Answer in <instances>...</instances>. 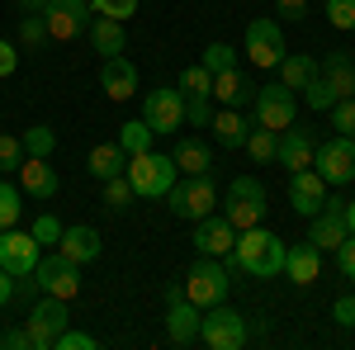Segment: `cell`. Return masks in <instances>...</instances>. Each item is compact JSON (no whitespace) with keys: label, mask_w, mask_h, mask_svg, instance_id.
<instances>
[{"label":"cell","mask_w":355,"mask_h":350,"mask_svg":"<svg viewBox=\"0 0 355 350\" xmlns=\"http://www.w3.org/2000/svg\"><path fill=\"white\" fill-rule=\"evenodd\" d=\"M284 251L289 246L279 242L266 227H246L237 232V246L227 251V274H251V279H275L284 270Z\"/></svg>","instance_id":"cell-1"},{"label":"cell","mask_w":355,"mask_h":350,"mask_svg":"<svg viewBox=\"0 0 355 350\" xmlns=\"http://www.w3.org/2000/svg\"><path fill=\"white\" fill-rule=\"evenodd\" d=\"M128 180H133V194L137 199H166V189L180 180V166L171 152H133L128 157V170H123Z\"/></svg>","instance_id":"cell-2"},{"label":"cell","mask_w":355,"mask_h":350,"mask_svg":"<svg viewBox=\"0 0 355 350\" xmlns=\"http://www.w3.org/2000/svg\"><path fill=\"white\" fill-rule=\"evenodd\" d=\"M166 209H171L175 218H190V222L218 213V185H214V170H209V175H185V180H175V185L166 189Z\"/></svg>","instance_id":"cell-3"},{"label":"cell","mask_w":355,"mask_h":350,"mask_svg":"<svg viewBox=\"0 0 355 350\" xmlns=\"http://www.w3.org/2000/svg\"><path fill=\"white\" fill-rule=\"evenodd\" d=\"M266 185L256 180V175H237L232 185H227V204H223V218L237 227V232H246V227H261L266 222Z\"/></svg>","instance_id":"cell-4"},{"label":"cell","mask_w":355,"mask_h":350,"mask_svg":"<svg viewBox=\"0 0 355 350\" xmlns=\"http://www.w3.org/2000/svg\"><path fill=\"white\" fill-rule=\"evenodd\" d=\"M71 326V313H67V298H53V294H38L28 303V317H24V331L33 350H53L57 336Z\"/></svg>","instance_id":"cell-5"},{"label":"cell","mask_w":355,"mask_h":350,"mask_svg":"<svg viewBox=\"0 0 355 350\" xmlns=\"http://www.w3.org/2000/svg\"><path fill=\"white\" fill-rule=\"evenodd\" d=\"M199 341L209 350H242L246 341H251V331H246V317L237 308L214 303V308H204V317H199Z\"/></svg>","instance_id":"cell-6"},{"label":"cell","mask_w":355,"mask_h":350,"mask_svg":"<svg viewBox=\"0 0 355 350\" xmlns=\"http://www.w3.org/2000/svg\"><path fill=\"white\" fill-rule=\"evenodd\" d=\"M142 119H147V128L152 133H180L185 128V95H180V85H152L147 95H142Z\"/></svg>","instance_id":"cell-7"},{"label":"cell","mask_w":355,"mask_h":350,"mask_svg":"<svg viewBox=\"0 0 355 350\" xmlns=\"http://www.w3.org/2000/svg\"><path fill=\"white\" fill-rule=\"evenodd\" d=\"M256 123L261 128H270V133H284L289 123H294V114H299V100H294V90L284 81H270V85H256Z\"/></svg>","instance_id":"cell-8"},{"label":"cell","mask_w":355,"mask_h":350,"mask_svg":"<svg viewBox=\"0 0 355 350\" xmlns=\"http://www.w3.org/2000/svg\"><path fill=\"white\" fill-rule=\"evenodd\" d=\"M95 19L90 0H48L43 5V24H48V38L53 43H76Z\"/></svg>","instance_id":"cell-9"},{"label":"cell","mask_w":355,"mask_h":350,"mask_svg":"<svg viewBox=\"0 0 355 350\" xmlns=\"http://www.w3.org/2000/svg\"><path fill=\"white\" fill-rule=\"evenodd\" d=\"M185 284V298H190L194 308H214V303H223L227 298V265H218V256H204L199 265H190V274L180 279Z\"/></svg>","instance_id":"cell-10"},{"label":"cell","mask_w":355,"mask_h":350,"mask_svg":"<svg viewBox=\"0 0 355 350\" xmlns=\"http://www.w3.org/2000/svg\"><path fill=\"white\" fill-rule=\"evenodd\" d=\"M313 170H318L327 185H351L355 180V137L336 133V137H327V142H318Z\"/></svg>","instance_id":"cell-11"},{"label":"cell","mask_w":355,"mask_h":350,"mask_svg":"<svg viewBox=\"0 0 355 350\" xmlns=\"http://www.w3.org/2000/svg\"><path fill=\"white\" fill-rule=\"evenodd\" d=\"M33 279H38V289H43V294L67 298V303L81 294V265H76V261H67L62 251L43 256V261L33 265Z\"/></svg>","instance_id":"cell-12"},{"label":"cell","mask_w":355,"mask_h":350,"mask_svg":"<svg viewBox=\"0 0 355 350\" xmlns=\"http://www.w3.org/2000/svg\"><path fill=\"white\" fill-rule=\"evenodd\" d=\"M242 53L251 57V67H261V71L279 67V57L289 53V48H284V28L275 24V19H251V24H246Z\"/></svg>","instance_id":"cell-13"},{"label":"cell","mask_w":355,"mask_h":350,"mask_svg":"<svg viewBox=\"0 0 355 350\" xmlns=\"http://www.w3.org/2000/svg\"><path fill=\"white\" fill-rule=\"evenodd\" d=\"M346 237H351V232H346V204L327 194V199H322V209H318L313 222H308V242L318 246V251H336Z\"/></svg>","instance_id":"cell-14"},{"label":"cell","mask_w":355,"mask_h":350,"mask_svg":"<svg viewBox=\"0 0 355 350\" xmlns=\"http://www.w3.org/2000/svg\"><path fill=\"white\" fill-rule=\"evenodd\" d=\"M322 199H327V180L313 170V166H303V170H289V209L299 218H313L322 209Z\"/></svg>","instance_id":"cell-15"},{"label":"cell","mask_w":355,"mask_h":350,"mask_svg":"<svg viewBox=\"0 0 355 350\" xmlns=\"http://www.w3.org/2000/svg\"><path fill=\"white\" fill-rule=\"evenodd\" d=\"M33 265H38V242H33V232L5 227V232H0V270H10V274L19 279V274H33Z\"/></svg>","instance_id":"cell-16"},{"label":"cell","mask_w":355,"mask_h":350,"mask_svg":"<svg viewBox=\"0 0 355 350\" xmlns=\"http://www.w3.org/2000/svg\"><path fill=\"white\" fill-rule=\"evenodd\" d=\"M313 152H318V137L308 133V128H284V133H275V161L284 166V170H303V166H313Z\"/></svg>","instance_id":"cell-17"},{"label":"cell","mask_w":355,"mask_h":350,"mask_svg":"<svg viewBox=\"0 0 355 350\" xmlns=\"http://www.w3.org/2000/svg\"><path fill=\"white\" fill-rule=\"evenodd\" d=\"M199 317H204V308H194L190 298H171L166 303V341L171 346H194L199 341Z\"/></svg>","instance_id":"cell-18"},{"label":"cell","mask_w":355,"mask_h":350,"mask_svg":"<svg viewBox=\"0 0 355 350\" xmlns=\"http://www.w3.org/2000/svg\"><path fill=\"white\" fill-rule=\"evenodd\" d=\"M194 246H199V256H227V251L237 246V227L223 213L199 218V222H194Z\"/></svg>","instance_id":"cell-19"},{"label":"cell","mask_w":355,"mask_h":350,"mask_svg":"<svg viewBox=\"0 0 355 350\" xmlns=\"http://www.w3.org/2000/svg\"><path fill=\"white\" fill-rule=\"evenodd\" d=\"M100 90L110 95L114 105H123V100H133L137 95V67L128 57H105V67H100Z\"/></svg>","instance_id":"cell-20"},{"label":"cell","mask_w":355,"mask_h":350,"mask_svg":"<svg viewBox=\"0 0 355 350\" xmlns=\"http://www.w3.org/2000/svg\"><path fill=\"white\" fill-rule=\"evenodd\" d=\"M57 251H62L67 261H76V265H90V261L105 251V242H100V232H95L90 222H76V227H62Z\"/></svg>","instance_id":"cell-21"},{"label":"cell","mask_w":355,"mask_h":350,"mask_svg":"<svg viewBox=\"0 0 355 350\" xmlns=\"http://www.w3.org/2000/svg\"><path fill=\"white\" fill-rule=\"evenodd\" d=\"M15 175H19V189L33 194V199H53L57 194V170L48 166V157H24Z\"/></svg>","instance_id":"cell-22"},{"label":"cell","mask_w":355,"mask_h":350,"mask_svg":"<svg viewBox=\"0 0 355 350\" xmlns=\"http://www.w3.org/2000/svg\"><path fill=\"white\" fill-rule=\"evenodd\" d=\"M284 274L294 279V284H318V274H322V251L313 242H299V246H289L284 251Z\"/></svg>","instance_id":"cell-23"},{"label":"cell","mask_w":355,"mask_h":350,"mask_svg":"<svg viewBox=\"0 0 355 350\" xmlns=\"http://www.w3.org/2000/svg\"><path fill=\"white\" fill-rule=\"evenodd\" d=\"M209 128H214V137H218V147L237 152V147H246V133L256 128V119H246L242 109H218Z\"/></svg>","instance_id":"cell-24"},{"label":"cell","mask_w":355,"mask_h":350,"mask_svg":"<svg viewBox=\"0 0 355 350\" xmlns=\"http://www.w3.org/2000/svg\"><path fill=\"white\" fill-rule=\"evenodd\" d=\"M85 170L105 185V180H114V175H123V170H128V152H123L119 142H95V147H90V157H85Z\"/></svg>","instance_id":"cell-25"},{"label":"cell","mask_w":355,"mask_h":350,"mask_svg":"<svg viewBox=\"0 0 355 350\" xmlns=\"http://www.w3.org/2000/svg\"><path fill=\"white\" fill-rule=\"evenodd\" d=\"M85 38H90V48L100 57H119L128 48V33H123V19H105V15H95L90 28H85Z\"/></svg>","instance_id":"cell-26"},{"label":"cell","mask_w":355,"mask_h":350,"mask_svg":"<svg viewBox=\"0 0 355 350\" xmlns=\"http://www.w3.org/2000/svg\"><path fill=\"white\" fill-rule=\"evenodd\" d=\"M251 95H256V85L246 81L237 67H232V71H218V76H214V100H218L223 109H242L246 100H251Z\"/></svg>","instance_id":"cell-27"},{"label":"cell","mask_w":355,"mask_h":350,"mask_svg":"<svg viewBox=\"0 0 355 350\" xmlns=\"http://www.w3.org/2000/svg\"><path fill=\"white\" fill-rule=\"evenodd\" d=\"M171 157L180 166V175H209V170H214V152H209L199 137H180Z\"/></svg>","instance_id":"cell-28"},{"label":"cell","mask_w":355,"mask_h":350,"mask_svg":"<svg viewBox=\"0 0 355 350\" xmlns=\"http://www.w3.org/2000/svg\"><path fill=\"white\" fill-rule=\"evenodd\" d=\"M318 76L336 90V100H346V95H355V62L346 53H327V62L318 67Z\"/></svg>","instance_id":"cell-29"},{"label":"cell","mask_w":355,"mask_h":350,"mask_svg":"<svg viewBox=\"0 0 355 350\" xmlns=\"http://www.w3.org/2000/svg\"><path fill=\"white\" fill-rule=\"evenodd\" d=\"M318 76V62L308 53H284L279 57V81L289 85V90H303V85Z\"/></svg>","instance_id":"cell-30"},{"label":"cell","mask_w":355,"mask_h":350,"mask_svg":"<svg viewBox=\"0 0 355 350\" xmlns=\"http://www.w3.org/2000/svg\"><path fill=\"white\" fill-rule=\"evenodd\" d=\"M175 85H180V95H185V100H214V71H209L204 62H194V67H185Z\"/></svg>","instance_id":"cell-31"},{"label":"cell","mask_w":355,"mask_h":350,"mask_svg":"<svg viewBox=\"0 0 355 350\" xmlns=\"http://www.w3.org/2000/svg\"><path fill=\"white\" fill-rule=\"evenodd\" d=\"M152 128H147V119H128V123H119V147L133 157V152H147L152 147Z\"/></svg>","instance_id":"cell-32"},{"label":"cell","mask_w":355,"mask_h":350,"mask_svg":"<svg viewBox=\"0 0 355 350\" xmlns=\"http://www.w3.org/2000/svg\"><path fill=\"white\" fill-rule=\"evenodd\" d=\"M19 213H24V189L10 185V180L0 175V232H5V227H15Z\"/></svg>","instance_id":"cell-33"},{"label":"cell","mask_w":355,"mask_h":350,"mask_svg":"<svg viewBox=\"0 0 355 350\" xmlns=\"http://www.w3.org/2000/svg\"><path fill=\"white\" fill-rule=\"evenodd\" d=\"M133 180H128V175H114V180H105V209H110V213H128V209H133Z\"/></svg>","instance_id":"cell-34"},{"label":"cell","mask_w":355,"mask_h":350,"mask_svg":"<svg viewBox=\"0 0 355 350\" xmlns=\"http://www.w3.org/2000/svg\"><path fill=\"white\" fill-rule=\"evenodd\" d=\"M24 157H53V147H57V133L48 128V123H33V128H24Z\"/></svg>","instance_id":"cell-35"},{"label":"cell","mask_w":355,"mask_h":350,"mask_svg":"<svg viewBox=\"0 0 355 350\" xmlns=\"http://www.w3.org/2000/svg\"><path fill=\"white\" fill-rule=\"evenodd\" d=\"M199 62H204L214 76H218V71H232V67H237V48H232V43H209Z\"/></svg>","instance_id":"cell-36"},{"label":"cell","mask_w":355,"mask_h":350,"mask_svg":"<svg viewBox=\"0 0 355 350\" xmlns=\"http://www.w3.org/2000/svg\"><path fill=\"white\" fill-rule=\"evenodd\" d=\"M246 152H251V161H261V166H266V161H275V133L256 123V128L246 133Z\"/></svg>","instance_id":"cell-37"},{"label":"cell","mask_w":355,"mask_h":350,"mask_svg":"<svg viewBox=\"0 0 355 350\" xmlns=\"http://www.w3.org/2000/svg\"><path fill=\"white\" fill-rule=\"evenodd\" d=\"M19 43H24V48H43V43H53V38H48V24H43V15H24V19H19Z\"/></svg>","instance_id":"cell-38"},{"label":"cell","mask_w":355,"mask_h":350,"mask_svg":"<svg viewBox=\"0 0 355 350\" xmlns=\"http://www.w3.org/2000/svg\"><path fill=\"white\" fill-rule=\"evenodd\" d=\"M19 161H24V142L10 137V133H0V175H15Z\"/></svg>","instance_id":"cell-39"},{"label":"cell","mask_w":355,"mask_h":350,"mask_svg":"<svg viewBox=\"0 0 355 350\" xmlns=\"http://www.w3.org/2000/svg\"><path fill=\"white\" fill-rule=\"evenodd\" d=\"M327 114H331V128H336V133L355 137V95H346V100H336V105H331Z\"/></svg>","instance_id":"cell-40"},{"label":"cell","mask_w":355,"mask_h":350,"mask_svg":"<svg viewBox=\"0 0 355 350\" xmlns=\"http://www.w3.org/2000/svg\"><path fill=\"white\" fill-rule=\"evenodd\" d=\"M303 100H308V109H331L336 105V90H331L322 76H313V81L303 85Z\"/></svg>","instance_id":"cell-41"},{"label":"cell","mask_w":355,"mask_h":350,"mask_svg":"<svg viewBox=\"0 0 355 350\" xmlns=\"http://www.w3.org/2000/svg\"><path fill=\"white\" fill-rule=\"evenodd\" d=\"M28 232H33V242H38V246H57V237H62V222H57L53 213H38V222H33Z\"/></svg>","instance_id":"cell-42"},{"label":"cell","mask_w":355,"mask_h":350,"mask_svg":"<svg viewBox=\"0 0 355 350\" xmlns=\"http://www.w3.org/2000/svg\"><path fill=\"white\" fill-rule=\"evenodd\" d=\"M90 10L105 19H128V15H137V0H90Z\"/></svg>","instance_id":"cell-43"},{"label":"cell","mask_w":355,"mask_h":350,"mask_svg":"<svg viewBox=\"0 0 355 350\" xmlns=\"http://www.w3.org/2000/svg\"><path fill=\"white\" fill-rule=\"evenodd\" d=\"M331 28H355V0H327Z\"/></svg>","instance_id":"cell-44"},{"label":"cell","mask_w":355,"mask_h":350,"mask_svg":"<svg viewBox=\"0 0 355 350\" xmlns=\"http://www.w3.org/2000/svg\"><path fill=\"white\" fill-rule=\"evenodd\" d=\"M185 123L209 128V123H214V100H185Z\"/></svg>","instance_id":"cell-45"},{"label":"cell","mask_w":355,"mask_h":350,"mask_svg":"<svg viewBox=\"0 0 355 350\" xmlns=\"http://www.w3.org/2000/svg\"><path fill=\"white\" fill-rule=\"evenodd\" d=\"M95 346H100V341H95L90 331H71V326H67V331L57 336V346H53V350H95Z\"/></svg>","instance_id":"cell-46"},{"label":"cell","mask_w":355,"mask_h":350,"mask_svg":"<svg viewBox=\"0 0 355 350\" xmlns=\"http://www.w3.org/2000/svg\"><path fill=\"white\" fill-rule=\"evenodd\" d=\"M331 317H336V326H346V331H355V294H341V298H336Z\"/></svg>","instance_id":"cell-47"},{"label":"cell","mask_w":355,"mask_h":350,"mask_svg":"<svg viewBox=\"0 0 355 350\" xmlns=\"http://www.w3.org/2000/svg\"><path fill=\"white\" fill-rule=\"evenodd\" d=\"M0 350H33V341H28L24 326H5L0 331Z\"/></svg>","instance_id":"cell-48"},{"label":"cell","mask_w":355,"mask_h":350,"mask_svg":"<svg viewBox=\"0 0 355 350\" xmlns=\"http://www.w3.org/2000/svg\"><path fill=\"white\" fill-rule=\"evenodd\" d=\"M336 261H341V274L355 279V237H346V242L336 246Z\"/></svg>","instance_id":"cell-49"},{"label":"cell","mask_w":355,"mask_h":350,"mask_svg":"<svg viewBox=\"0 0 355 350\" xmlns=\"http://www.w3.org/2000/svg\"><path fill=\"white\" fill-rule=\"evenodd\" d=\"M38 294H43V289H38L33 274H19V279H15V298H19V303H33Z\"/></svg>","instance_id":"cell-50"},{"label":"cell","mask_w":355,"mask_h":350,"mask_svg":"<svg viewBox=\"0 0 355 350\" xmlns=\"http://www.w3.org/2000/svg\"><path fill=\"white\" fill-rule=\"evenodd\" d=\"M15 67H19V48L0 38V76H15Z\"/></svg>","instance_id":"cell-51"},{"label":"cell","mask_w":355,"mask_h":350,"mask_svg":"<svg viewBox=\"0 0 355 350\" xmlns=\"http://www.w3.org/2000/svg\"><path fill=\"white\" fill-rule=\"evenodd\" d=\"M275 15L279 19H303L308 15V0H275Z\"/></svg>","instance_id":"cell-52"},{"label":"cell","mask_w":355,"mask_h":350,"mask_svg":"<svg viewBox=\"0 0 355 350\" xmlns=\"http://www.w3.org/2000/svg\"><path fill=\"white\" fill-rule=\"evenodd\" d=\"M10 303H15V274L0 270V308H10Z\"/></svg>","instance_id":"cell-53"},{"label":"cell","mask_w":355,"mask_h":350,"mask_svg":"<svg viewBox=\"0 0 355 350\" xmlns=\"http://www.w3.org/2000/svg\"><path fill=\"white\" fill-rule=\"evenodd\" d=\"M43 5H48V0H19V10H24V15H43Z\"/></svg>","instance_id":"cell-54"},{"label":"cell","mask_w":355,"mask_h":350,"mask_svg":"<svg viewBox=\"0 0 355 350\" xmlns=\"http://www.w3.org/2000/svg\"><path fill=\"white\" fill-rule=\"evenodd\" d=\"M346 232H351V237H355V199H351V204H346Z\"/></svg>","instance_id":"cell-55"}]
</instances>
